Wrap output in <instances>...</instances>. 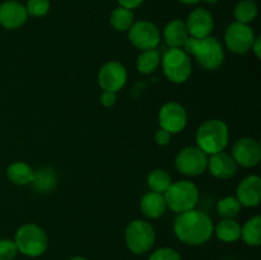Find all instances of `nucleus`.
I'll return each instance as SVG.
<instances>
[{
	"label": "nucleus",
	"mask_w": 261,
	"mask_h": 260,
	"mask_svg": "<svg viewBox=\"0 0 261 260\" xmlns=\"http://www.w3.org/2000/svg\"><path fill=\"white\" fill-rule=\"evenodd\" d=\"M213 222L205 212L191 209L177 214L173 223V231L181 242L191 246H199L211 240L213 235Z\"/></svg>",
	"instance_id": "f257e3e1"
},
{
	"label": "nucleus",
	"mask_w": 261,
	"mask_h": 260,
	"mask_svg": "<svg viewBox=\"0 0 261 260\" xmlns=\"http://www.w3.org/2000/svg\"><path fill=\"white\" fill-rule=\"evenodd\" d=\"M184 50L194 56L204 70H216L224 61L223 46L213 36L204 38L189 37L184 45Z\"/></svg>",
	"instance_id": "f03ea898"
},
{
	"label": "nucleus",
	"mask_w": 261,
	"mask_h": 260,
	"mask_svg": "<svg viewBox=\"0 0 261 260\" xmlns=\"http://www.w3.org/2000/svg\"><path fill=\"white\" fill-rule=\"evenodd\" d=\"M196 147L211 155L224 150L229 140V130L226 122L219 119L204 121L196 130Z\"/></svg>",
	"instance_id": "7ed1b4c3"
},
{
	"label": "nucleus",
	"mask_w": 261,
	"mask_h": 260,
	"mask_svg": "<svg viewBox=\"0 0 261 260\" xmlns=\"http://www.w3.org/2000/svg\"><path fill=\"white\" fill-rule=\"evenodd\" d=\"M163 196L167 208H170L173 213L181 214L195 209L199 201V189L191 181H176L171 184Z\"/></svg>",
	"instance_id": "20e7f679"
},
{
	"label": "nucleus",
	"mask_w": 261,
	"mask_h": 260,
	"mask_svg": "<svg viewBox=\"0 0 261 260\" xmlns=\"http://www.w3.org/2000/svg\"><path fill=\"white\" fill-rule=\"evenodd\" d=\"M14 242L18 251L30 257L41 256L47 250L48 239L46 232L35 223L20 226L15 232Z\"/></svg>",
	"instance_id": "39448f33"
},
{
	"label": "nucleus",
	"mask_w": 261,
	"mask_h": 260,
	"mask_svg": "<svg viewBox=\"0 0 261 260\" xmlns=\"http://www.w3.org/2000/svg\"><path fill=\"white\" fill-rule=\"evenodd\" d=\"M161 65L166 78L175 84L185 83L193 71L190 55L184 48H168L161 56Z\"/></svg>",
	"instance_id": "423d86ee"
},
{
	"label": "nucleus",
	"mask_w": 261,
	"mask_h": 260,
	"mask_svg": "<svg viewBox=\"0 0 261 260\" xmlns=\"http://www.w3.org/2000/svg\"><path fill=\"white\" fill-rule=\"evenodd\" d=\"M155 241V232L152 224L143 219L130 222L125 229V242L127 249L137 255L149 251Z\"/></svg>",
	"instance_id": "0eeeda50"
},
{
	"label": "nucleus",
	"mask_w": 261,
	"mask_h": 260,
	"mask_svg": "<svg viewBox=\"0 0 261 260\" xmlns=\"http://www.w3.org/2000/svg\"><path fill=\"white\" fill-rule=\"evenodd\" d=\"M208 158V154L199 147H186L176 155L175 166L180 173L194 177L205 172Z\"/></svg>",
	"instance_id": "6e6552de"
},
{
	"label": "nucleus",
	"mask_w": 261,
	"mask_h": 260,
	"mask_svg": "<svg viewBox=\"0 0 261 260\" xmlns=\"http://www.w3.org/2000/svg\"><path fill=\"white\" fill-rule=\"evenodd\" d=\"M129 40L139 50H153L161 42V32L154 23L139 20L129 28Z\"/></svg>",
	"instance_id": "1a4fd4ad"
},
{
	"label": "nucleus",
	"mask_w": 261,
	"mask_h": 260,
	"mask_svg": "<svg viewBox=\"0 0 261 260\" xmlns=\"http://www.w3.org/2000/svg\"><path fill=\"white\" fill-rule=\"evenodd\" d=\"M224 41L229 51L234 54H246L251 50V46L255 41L254 30L249 24L234 22L228 25L224 35Z\"/></svg>",
	"instance_id": "9d476101"
},
{
	"label": "nucleus",
	"mask_w": 261,
	"mask_h": 260,
	"mask_svg": "<svg viewBox=\"0 0 261 260\" xmlns=\"http://www.w3.org/2000/svg\"><path fill=\"white\" fill-rule=\"evenodd\" d=\"M158 121L161 129L166 130L170 134H176L185 129L188 124V112L178 102H167L160 110Z\"/></svg>",
	"instance_id": "9b49d317"
},
{
	"label": "nucleus",
	"mask_w": 261,
	"mask_h": 260,
	"mask_svg": "<svg viewBox=\"0 0 261 260\" xmlns=\"http://www.w3.org/2000/svg\"><path fill=\"white\" fill-rule=\"evenodd\" d=\"M127 73L119 61H109L98 71V84L103 91L119 92L125 86Z\"/></svg>",
	"instance_id": "f8f14e48"
},
{
	"label": "nucleus",
	"mask_w": 261,
	"mask_h": 260,
	"mask_svg": "<svg viewBox=\"0 0 261 260\" xmlns=\"http://www.w3.org/2000/svg\"><path fill=\"white\" fill-rule=\"evenodd\" d=\"M231 155L242 167H255L261 160V147L254 138H241L234 143Z\"/></svg>",
	"instance_id": "ddd939ff"
},
{
	"label": "nucleus",
	"mask_w": 261,
	"mask_h": 260,
	"mask_svg": "<svg viewBox=\"0 0 261 260\" xmlns=\"http://www.w3.org/2000/svg\"><path fill=\"white\" fill-rule=\"evenodd\" d=\"M186 28L190 37L204 38L212 35L214 28V19L212 13L205 8H196L189 14Z\"/></svg>",
	"instance_id": "4468645a"
},
{
	"label": "nucleus",
	"mask_w": 261,
	"mask_h": 260,
	"mask_svg": "<svg viewBox=\"0 0 261 260\" xmlns=\"http://www.w3.org/2000/svg\"><path fill=\"white\" fill-rule=\"evenodd\" d=\"M236 198L240 204L247 208L257 206L261 201V178L256 175H250L239 184Z\"/></svg>",
	"instance_id": "2eb2a0df"
},
{
	"label": "nucleus",
	"mask_w": 261,
	"mask_h": 260,
	"mask_svg": "<svg viewBox=\"0 0 261 260\" xmlns=\"http://www.w3.org/2000/svg\"><path fill=\"white\" fill-rule=\"evenodd\" d=\"M27 9L15 0H9L0 4V24L7 30H17L27 20Z\"/></svg>",
	"instance_id": "dca6fc26"
},
{
	"label": "nucleus",
	"mask_w": 261,
	"mask_h": 260,
	"mask_svg": "<svg viewBox=\"0 0 261 260\" xmlns=\"http://www.w3.org/2000/svg\"><path fill=\"white\" fill-rule=\"evenodd\" d=\"M237 163L231 154L226 152H218L211 154L208 158V170L218 180H228L237 172Z\"/></svg>",
	"instance_id": "f3484780"
},
{
	"label": "nucleus",
	"mask_w": 261,
	"mask_h": 260,
	"mask_svg": "<svg viewBox=\"0 0 261 260\" xmlns=\"http://www.w3.org/2000/svg\"><path fill=\"white\" fill-rule=\"evenodd\" d=\"M190 35L186 28V23L181 19L171 20L163 30V38H165L166 43L172 48L184 47Z\"/></svg>",
	"instance_id": "a211bd4d"
},
{
	"label": "nucleus",
	"mask_w": 261,
	"mask_h": 260,
	"mask_svg": "<svg viewBox=\"0 0 261 260\" xmlns=\"http://www.w3.org/2000/svg\"><path fill=\"white\" fill-rule=\"evenodd\" d=\"M140 209L147 218H160L165 214L166 209H167L165 196H163V194L149 191L140 200Z\"/></svg>",
	"instance_id": "6ab92c4d"
},
{
	"label": "nucleus",
	"mask_w": 261,
	"mask_h": 260,
	"mask_svg": "<svg viewBox=\"0 0 261 260\" xmlns=\"http://www.w3.org/2000/svg\"><path fill=\"white\" fill-rule=\"evenodd\" d=\"M56 184H58V176H56L54 168L43 166V167L33 171V178L30 185H32L33 190L37 191V193L46 194L53 191Z\"/></svg>",
	"instance_id": "aec40b11"
},
{
	"label": "nucleus",
	"mask_w": 261,
	"mask_h": 260,
	"mask_svg": "<svg viewBox=\"0 0 261 260\" xmlns=\"http://www.w3.org/2000/svg\"><path fill=\"white\" fill-rule=\"evenodd\" d=\"M213 233L223 242H236L241 239V224L234 218H222L214 227Z\"/></svg>",
	"instance_id": "412c9836"
},
{
	"label": "nucleus",
	"mask_w": 261,
	"mask_h": 260,
	"mask_svg": "<svg viewBox=\"0 0 261 260\" xmlns=\"http://www.w3.org/2000/svg\"><path fill=\"white\" fill-rule=\"evenodd\" d=\"M7 176L9 181L14 185L24 186L30 185L33 178V170L30 165L24 162H14L8 167Z\"/></svg>",
	"instance_id": "4be33fe9"
},
{
	"label": "nucleus",
	"mask_w": 261,
	"mask_h": 260,
	"mask_svg": "<svg viewBox=\"0 0 261 260\" xmlns=\"http://www.w3.org/2000/svg\"><path fill=\"white\" fill-rule=\"evenodd\" d=\"M241 239L249 246H259L261 244V217L250 218L244 227H241Z\"/></svg>",
	"instance_id": "5701e85b"
},
{
	"label": "nucleus",
	"mask_w": 261,
	"mask_h": 260,
	"mask_svg": "<svg viewBox=\"0 0 261 260\" xmlns=\"http://www.w3.org/2000/svg\"><path fill=\"white\" fill-rule=\"evenodd\" d=\"M161 65V54L155 48L153 50L142 51L137 58V69L139 73L148 75V74L154 73Z\"/></svg>",
	"instance_id": "b1692460"
},
{
	"label": "nucleus",
	"mask_w": 261,
	"mask_h": 260,
	"mask_svg": "<svg viewBox=\"0 0 261 260\" xmlns=\"http://www.w3.org/2000/svg\"><path fill=\"white\" fill-rule=\"evenodd\" d=\"M110 23H111L112 28L119 32H125L129 31L134 23V13L133 10L127 9L124 7H117L111 13V18H110Z\"/></svg>",
	"instance_id": "393cba45"
},
{
	"label": "nucleus",
	"mask_w": 261,
	"mask_h": 260,
	"mask_svg": "<svg viewBox=\"0 0 261 260\" xmlns=\"http://www.w3.org/2000/svg\"><path fill=\"white\" fill-rule=\"evenodd\" d=\"M147 184L150 190L154 191V193L165 194L166 190L172 184V178L167 171L162 170V168H155V170L150 171L149 175H148Z\"/></svg>",
	"instance_id": "a878e982"
},
{
	"label": "nucleus",
	"mask_w": 261,
	"mask_h": 260,
	"mask_svg": "<svg viewBox=\"0 0 261 260\" xmlns=\"http://www.w3.org/2000/svg\"><path fill=\"white\" fill-rule=\"evenodd\" d=\"M257 15V5L254 0H240L234 7L236 22L249 24Z\"/></svg>",
	"instance_id": "bb28decb"
},
{
	"label": "nucleus",
	"mask_w": 261,
	"mask_h": 260,
	"mask_svg": "<svg viewBox=\"0 0 261 260\" xmlns=\"http://www.w3.org/2000/svg\"><path fill=\"white\" fill-rule=\"evenodd\" d=\"M241 206L236 196H224L217 203V213L222 218H234L241 212Z\"/></svg>",
	"instance_id": "cd10ccee"
},
{
	"label": "nucleus",
	"mask_w": 261,
	"mask_h": 260,
	"mask_svg": "<svg viewBox=\"0 0 261 260\" xmlns=\"http://www.w3.org/2000/svg\"><path fill=\"white\" fill-rule=\"evenodd\" d=\"M25 9L27 14L31 17H43L50 10V0H28Z\"/></svg>",
	"instance_id": "c85d7f7f"
},
{
	"label": "nucleus",
	"mask_w": 261,
	"mask_h": 260,
	"mask_svg": "<svg viewBox=\"0 0 261 260\" xmlns=\"http://www.w3.org/2000/svg\"><path fill=\"white\" fill-rule=\"evenodd\" d=\"M17 245L12 240H0V260H13L17 255Z\"/></svg>",
	"instance_id": "c756f323"
},
{
	"label": "nucleus",
	"mask_w": 261,
	"mask_h": 260,
	"mask_svg": "<svg viewBox=\"0 0 261 260\" xmlns=\"http://www.w3.org/2000/svg\"><path fill=\"white\" fill-rule=\"evenodd\" d=\"M149 260H181L180 254L171 247H161L152 252Z\"/></svg>",
	"instance_id": "7c9ffc66"
},
{
	"label": "nucleus",
	"mask_w": 261,
	"mask_h": 260,
	"mask_svg": "<svg viewBox=\"0 0 261 260\" xmlns=\"http://www.w3.org/2000/svg\"><path fill=\"white\" fill-rule=\"evenodd\" d=\"M101 101L102 106L105 107H112L117 101V97H116V92H110V91H103L101 94Z\"/></svg>",
	"instance_id": "2f4dec72"
},
{
	"label": "nucleus",
	"mask_w": 261,
	"mask_h": 260,
	"mask_svg": "<svg viewBox=\"0 0 261 260\" xmlns=\"http://www.w3.org/2000/svg\"><path fill=\"white\" fill-rule=\"evenodd\" d=\"M171 135L172 134H170V133L166 132V130L160 129L154 135L155 143H157L158 145H167L168 143L171 142Z\"/></svg>",
	"instance_id": "473e14b6"
},
{
	"label": "nucleus",
	"mask_w": 261,
	"mask_h": 260,
	"mask_svg": "<svg viewBox=\"0 0 261 260\" xmlns=\"http://www.w3.org/2000/svg\"><path fill=\"white\" fill-rule=\"evenodd\" d=\"M117 2H119L120 7H124V8H127V9L133 10L135 9V8L140 7L144 0H117Z\"/></svg>",
	"instance_id": "72a5a7b5"
},
{
	"label": "nucleus",
	"mask_w": 261,
	"mask_h": 260,
	"mask_svg": "<svg viewBox=\"0 0 261 260\" xmlns=\"http://www.w3.org/2000/svg\"><path fill=\"white\" fill-rule=\"evenodd\" d=\"M251 50L254 51L255 56H256L257 59L261 58V37H255L254 43H252L251 46Z\"/></svg>",
	"instance_id": "f704fd0d"
},
{
	"label": "nucleus",
	"mask_w": 261,
	"mask_h": 260,
	"mask_svg": "<svg viewBox=\"0 0 261 260\" xmlns=\"http://www.w3.org/2000/svg\"><path fill=\"white\" fill-rule=\"evenodd\" d=\"M180 2L184 3V4L191 5V4H196V3H199L200 0H180Z\"/></svg>",
	"instance_id": "c9c22d12"
},
{
	"label": "nucleus",
	"mask_w": 261,
	"mask_h": 260,
	"mask_svg": "<svg viewBox=\"0 0 261 260\" xmlns=\"http://www.w3.org/2000/svg\"><path fill=\"white\" fill-rule=\"evenodd\" d=\"M70 260H87V259L83 256H74V257H71Z\"/></svg>",
	"instance_id": "e433bc0d"
},
{
	"label": "nucleus",
	"mask_w": 261,
	"mask_h": 260,
	"mask_svg": "<svg viewBox=\"0 0 261 260\" xmlns=\"http://www.w3.org/2000/svg\"><path fill=\"white\" fill-rule=\"evenodd\" d=\"M204 2L208 3V4H216V3L218 2V0H204Z\"/></svg>",
	"instance_id": "4c0bfd02"
}]
</instances>
